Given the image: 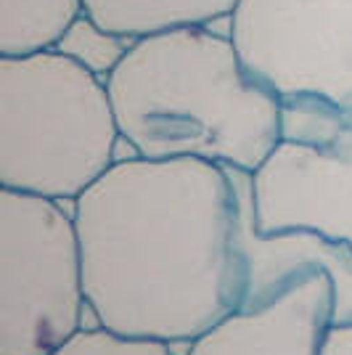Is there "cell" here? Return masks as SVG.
Instances as JSON below:
<instances>
[{"mask_svg": "<svg viewBox=\"0 0 352 355\" xmlns=\"http://www.w3.org/2000/svg\"><path fill=\"white\" fill-rule=\"evenodd\" d=\"M238 173L204 159H117L72 202L96 324L130 340L191 345L241 308Z\"/></svg>", "mask_w": 352, "mask_h": 355, "instance_id": "obj_1", "label": "cell"}, {"mask_svg": "<svg viewBox=\"0 0 352 355\" xmlns=\"http://www.w3.org/2000/svg\"><path fill=\"white\" fill-rule=\"evenodd\" d=\"M122 144L148 159L257 173L283 133V98L212 27L132 40L106 77Z\"/></svg>", "mask_w": 352, "mask_h": 355, "instance_id": "obj_2", "label": "cell"}, {"mask_svg": "<svg viewBox=\"0 0 352 355\" xmlns=\"http://www.w3.org/2000/svg\"><path fill=\"white\" fill-rule=\"evenodd\" d=\"M236 241L247 270L241 305L323 270L334 326H352V109L283 101V133L263 167L238 173Z\"/></svg>", "mask_w": 352, "mask_h": 355, "instance_id": "obj_3", "label": "cell"}, {"mask_svg": "<svg viewBox=\"0 0 352 355\" xmlns=\"http://www.w3.org/2000/svg\"><path fill=\"white\" fill-rule=\"evenodd\" d=\"M106 80L61 51L0 56V189L74 202L117 162Z\"/></svg>", "mask_w": 352, "mask_h": 355, "instance_id": "obj_4", "label": "cell"}, {"mask_svg": "<svg viewBox=\"0 0 352 355\" xmlns=\"http://www.w3.org/2000/svg\"><path fill=\"white\" fill-rule=\"evenodd\" d=\"M0 189V355H51L88 311L74 212Z\"/></svg>", "mask_w": 352, "mask_h": 355, "instance_id": "obj_5", "label": "cell"}, {"mask_svg": "<svg viewBox=\"0 0 352 355\" xmlns=\"http://www.w3.org/2000/svg\"><path fill=\"white\" fill-rule=\"evenodd\" d=\"M228 35L283 101L352 109V0H238Z\"/></svg>", "mask_w": 352, "mask_h": 355, "instance_id": "obj_6", "label": "cell"}, {"mask_svg": "<svg viewBox=\"0 0 352 355\" xmlns=\"http://www.w3.org/2000/svg\"><path fill=\"white\" fill-rule=\"evenodd\" d=\"M331 326V279L308 270L260 302L228 313L196 337L186 355H323Z\"/></svg>", "mask_w": 352, "mask_h": 355, "instance_id": "obj_7", "label": "cell"}, {"mask_svg": "<svg viewBox=\"0 0 352 355\" xmlns=\"http://www.w3.org/2000/svg\"><path fill=\"white\" fill-rule=\"evenodd\" d=\"M85 14L103 30L141 40L180 27H212L231 19L238 0H82Z\"/></svg>", "mask_w": 352, "mask_h": 355, "instance_id": "obj_8", "label": "cell"}, {"mask_svg": "<svg viewBox=\"0 0 352 355\" xmlns=\"http://www.w3.org/2000/svg\"><path fill=\"white\" fill-rule=\"evenodd\" d=\"M82 14V0H0V56L56 51Z\"/></svg>", "mask_w": 352, "mask_h": 355, "instance_id": "obj_9", "label": "cell"}, {"mask_svg": "<svg viewBox=\"0 0 352 355\" xmlns=\"http://www.w3.org/2000/svg\"><path fill=\"white\" fill-rule=\"evenodd\" d=\"M132 40L114 35V32L103 30L98 21H93L88 14H82L72 24V30L64 35V40L56 51L67 53L69 59H74L77 64H82L85 69L96 72L98 77H109L114 72L122 56L127 53Z\"/></svg>", "mask_w": 352, "mask_h": 355, "instance_id": "obj_10", "label": "cell"}, {"mask_svg": "<svg viewBox=\"0 0 352 355\" xmlns=\"http://www.w3.org/2000/svg\"><path fill=\"white\" fill-rule=\"evenodd\" d=\"M51 355H175V350L173 345L130 340V337H119L96 326V329H82Z\"/></svg>", "mask_w": 352, "mask_h": 355, "instance_id": "obj_11", "label": "cell"}, {"mask_svg": "<svg viewBox=\"0 0 352 355\" xmlns=\"http://www.w3.org/2000/svg\"><path fill=\"white\" fill-rule=\"evenodd\" d=\"M323 355H352V326H331Z\"/></svg>", "mask_w": 352, "mask_h": 355, "instance_id": "obj_12", "label": "cell"}]
</instances>
